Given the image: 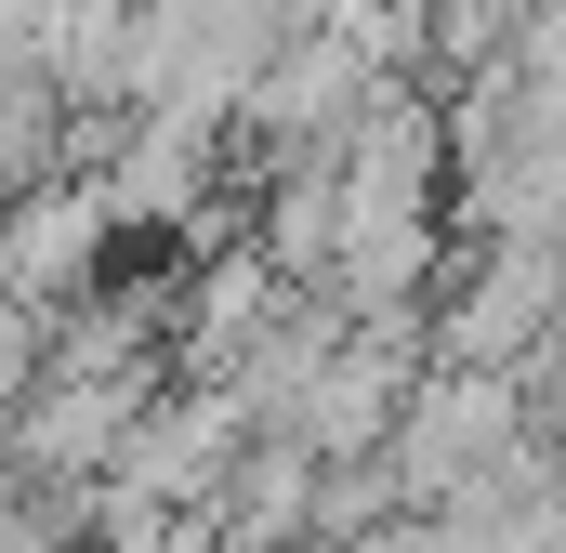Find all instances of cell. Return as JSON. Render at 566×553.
<instances>
[{
    "instance_id": "cell-2",
    "label": "cell",
    "mask_w": 566,
    "mask_h": 553,
    "mask_svg": "<svg viewBox=\"0 0 566 553\" xmlns=\"http://www.w3.org/2000/svg\"><path fill=\"white\" fill-rule=\"evenodd\" d=\"M303 528H316V448L238 435V461H224V488H211V541L224 553H303Z\"/></svg>"
},
{
    "instance_id": "cell-1",
    "label": "cell",
    "mask_w": 566,
    "mask_h": 553,
    "mask_svg": "<svg viewBox=\"0 0 566 553\" xmlns=\"http://www.w3.org/2000/svg\"><path fill=\"white\" fill-rule=\"evenodd\" d=\"M106 264H119V225H106V185L93 171H40V185L0 198V303L66 316V303L106 290Z\"/></svg>"
}]
</instances>
